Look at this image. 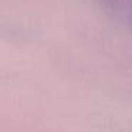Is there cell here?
<instances>
[{
  "label": "cell",
  "instance_id": "obj_1",
  "mask_svg": "<svg viewBox=\"0 0 132 132\" xmlns=\"http://www.w3.org/2000/svg\"><path fill=\"white\" fill-rule=\"evenodd\" d=\"M100 6L114 19L132 30V0H97Z\"/></svg>",
  "mask_w": 132,
  "mask_h": 132
}]
</instances>
